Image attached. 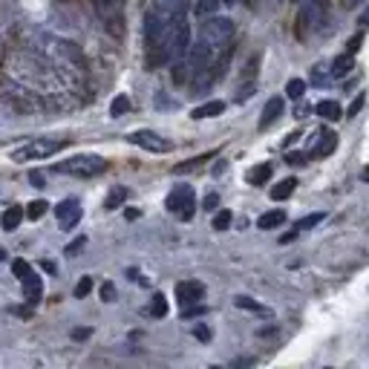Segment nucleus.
<instances>
[{
	"label": "nucleus",
	"instance_id": "nucleus-12",
	"mask_svg": "<svg viewBox=\"0 0 369 369\" xmlns=\"http://www.w3.org/2000/svg\"><path fill=\"white\" fill-rule=\"evenodd\" d=\"M271 173H274L271 162H260V165H254V167L245 173V182H248V185H265V182L271 179Z\"/></svg>",
	"mask_w": 369,
	"mask_h": 369
},
{
	"label": "nucleus",
	"instance_id": "nucleus-43",
	"mask_svg": "<svg viewBox=\"0 0 369 369\" xmlns=\"http://www.w3.org/2000/svg\"><path fill=\"white\" fill-rule=\"evenodd\" d=\"M343 3H346V6H355V3H361V0H343Z\"/></svg>",
	"mask_w": 369,
	"mask_h": 369
},
{
	"label": "nucleus",
	"instance_id": "nucleus-26",
	"mask_svg": "<svg viewBox=\"0 0 369 369\" xmlns=\"http://www.w3.org/2000/svg\"><path fill=\"white\" fill-rule=\"evenodd\" d=\"M231 222H234V213H231V211H220L217 217H213V231H228Z\"/></svg>",
	"mask_w": 369,
	"mask_h": 369
},
{
	"label": "nucleus",
	"instance_id": "nucleus-29",
	"mask_svg": "<svg viewBox=\"0 0 369 369\" xmlns=\"http://www.w3.org/2000/svg\"><path fill=\"white\" fill-rule=\"evenodd\" d=\"M92 291V277H81L79 286H75V297H87Z\"/></svg>",
	"mask_w": 369,
	"mask_h": 369
},
{
	"label": "nucleus",
	"instance_id": "nucleus-41",
	"mask_svg": "<svg viewBox=\"0 0 369 369\" xmlns=\"http://www.w3.org/2000/svg\"><path fill=\"white\" fill-rule=\"evenodd\" d=\"M251 95H254V87H245V90L237 95V99H240V101H245V99H251Z\"/></svg>",
	"mask_w": 369,
	"mask_h": 369
},
{
	"label": "nucleus",
	"instance_id": "nucleus-21",
	"mask_svg": "<svg viewBox=\"0 0 369 369\" xmlns=\"http://www.w3.org/2000/svg\"><path fill=\"white\" fill-rule=\"evenodd\" d=\"M47 211H49V202H47V199H35V202H29V205H26V217L38 222Z\"/></svg>",
	"mask_w": 369,
	"mask_h": 369
},
{
	"label": "nucleus",
	"instance_id": "nucleus-17",
	"mask_svg": "<svg viewBox=\"0 0 369 369\" xmlns=\"http://www.w3.org/2000/svg\"><path fill=\"white\" fill-rule=\"evenodd\" d=\"M295 188H297V179H283V182H277L274 188H271V199L283 202V199H288L291 193H295Z\"/></svg>",
	"mask_w": 369,
	"mask_h": 369
},
{
	"label": "nucleus",
	"instance_id": "nucleus-38",
	"mask_svg": "<svg viewBox=\"0 0 369 369\" xmlns=\"http://www.w3.org/2000/svg\"><path fill=\"white\" fill-rule=\"evenodd\" d=\"M29 182H32L35 188H44V177H41L38 170H32V173H29Z\"/></svg>",
	"mask_w": 369,
	"mask_h": 369
},
{
	"label": "nucleus",
	"instance_id": "nucleus-44",
	"mask_svg": "<svg viewBox=\"0 0 369 369\" xmlns=\"http://www.w3.org/2000/svg\"><path fill=\"white\" fill-rule=\"evenodd\" d=\"M363 179H366V182H369V167H366V170H363Z\"/></svg>",
	"mask_w": 369,
	"mask_h": 369
},
{
	"label": "nucleus",
	"instance_id": "nucleus-28",
	"mask_svg": "<svg viewBox=\"0 0 369 369\" xmlns=\"http://www.w3.org/2000/svg\"><path fill=\"white\" fill-rule=\"evenodd\" d=\"M220 6V0H199L197 3V15H213Z\"/></svg>",
	"mask_w": 369,
	"mask_h": 369
},
{
	"label": "nucleus",
	"instance_id": "nucleus-16",
	"mask_svg": "<svg viewBox=\"0 0 369 369\" xmlns=\"http://www.w3.org/2000/svg\"><path fill=\"white\" fill-rule=\"evenodd\" d=\"M315 113L320 115V119H326V122H338V119H343V110H341L338 101H320V104L315 107Z\"/></svg>",
	"mask_w": 369,
	"mask_h": 369
},
{
	"label": "nucleus",
	"instance_id": "nucleus-13",
	"mask_svg": "<svg viewBox=\"0 0 369 369\" xmlns=\"http://www.w3.org/2000/svg\"><path fill=\"white\" fill-rule=\"evenodd\" d=\"M352 67H355V55L352 52L338 55L335 61H332V79H346V75L352 72Z\"/></svg>",
	"mask_w": 369,
	"mask_h": 369
},
{
	"label": "nucleus",
	"instance_id": "nucleus-9",
	"mask_svg": "<svg viewBox=\"0 0 369 369\" xmlns=\"http://www.w3.org/2000/svg\"><path fill=\"white\" fill-rule=\"evenodd\" d=\"M202 297H205V286H202L199 280L177 283V300H179L182 306H197Z\"/></svg>",
	"mask_w": 369,
	"mask_h": 369
},
{
	"label": "nucleus",
	"instance_id": "nucleus-27",
	"mask_svg": "<svg viewBox=\"0 0 369 369\" xmlns=\"http://www.w3.org/2000/svg\"><path fill=\"white\" fill-rule=\"evenodd\" d=\"M156 3H159V12H165V15L185 12V0H156Z\"/></svg>",
	"mask_w": 369,
	"mask_h": 369
},
{
	"label": "nucleus",
	"instance_id": "nucleus-10",
	"mask_svg": "<svg viewBox=\"0 0 369 369\" xmlns=\"http://www.w3.org/2000/svg\"><path fill=\"white\" fill-rule=\"evenodd\" d=\"M283 115V99L274 95V99H268L265 107H263V115H260V130H268L277 119Z\"/></svg>",
	"mask_w": 369,
	"mask_h": 369
},
{
	"label": "nucleus",
	"instance_id": "nucleus-34",
	"mask_svg": "<svg viewBox=\"0 0 369 369\" xmlns=\"http://www.w3.org/2000/svg\"><path fill=\"white\" fill-rule=\"evenodd\" d=\"M217 205H220V197H217V193H208L205 202H202V208H205V211H217Z\"/></svg>",
	"mask_w": 369,
	"mask_h": 369
},
{
	"label": "nucleus",
	"instance_id": "nucleus-11",
	"mask_svg": "<svg viewBox=\"0 0 369 369\" xmlns=\"http://www.w3.org/2000/svg\"><path fill=\"white\" fill-rule=\"evenodd\" d=\"M225 113V101H205L199 107H193L190 110V119H213V115H222Z\"/></svg>",
	"mask_w": 369,
	"mask_h": 369
},
{
	"label": "nucleus",
	"instance_id": "nucleus-4",
	"mask_svg": "<svg viewBox=\"0 0 369 369\" xmlns=\"http://www.w3.org/2000/svg\"><path fill=\"white\" fill-rule=\"evenodd\" d=\"M165 208L170 213H177L179 220H190L193 217V211H197V197H193V188L190 185H177L170 193H167V199H165Z\"/></svg>",
	"mask_w": 369,
	"mask_h": 369
},
{
	"label": "nucleus",
	"instance_id": "nucleus-31",
	"mask_svg": "<svg viewBox=\"0 0 369 369\" xmlns=\"http://www.w3.org/2000/svg\"><path fill=\"white\" fill-rule=\"evenodd\" d=\"M115 297H119V295H115V286H113V283H104V286H101V300H104V303H113Z\"/></svg>",
	"mask_w": 369,
	"mask_h": 369
},
{
	"label": "nucleus",
	"instance_id": "nucleus-30",
	"mask_svg": "<svg viewBox=\"0 0 369 369\" xmlns=\"http://www.w3.org/2000/svg\"><path fill=\"white\" fill-rule=\"evenodd\" d=\"M202 159H205V156H199V159H188L185 165H177V167H173V173H188V170H197V167L202 165Z\"/></svg>",
	"mask_w": 369,
	"mask_h": 369
},
{
	"label": "nucleus",
	"instance_id": "nucleus-36",
	"mask_svg": "<svg viewBox=\"0 0 369 369\" xmlns=\"http://www.w3.org/2000/svg\"><path fill=\"white\" fill-rule=\"evenodd\" d=\"M361 107H363V92L358 95V99H355L352 104H349V110H346V115H358V113H361Z\"/></svg>",
	"mask_w": 369,
	"mask_h": 369
},
{
	"label": "nucleus",
	"instance_id": "nucleus-42",
	"mask_svg": "<svg viewBox=\"0 0 369 369\" xmlns=\"http://www.w3.org/2000/svg\"><path fill=\"white\" fill-rule=\"evenodd\" d=\"M361 24H363V26H369V9L361 15Z\"/></svg>",
	"mask_w": 369,
	"mask_h": 369
},
{
	"label": "nucleus",
	"instance_id": "nucleus-40",
	"mask_svg": "<svg viewBox=\"0 0 369 369\" xmlns=\"http://www.w3.org/2000/svg\"><path fill=\"white\" fill-rule=\"evenodd\" d=\"M72 338H75V341H84V338H90V329H75V332H72Z\"/></svg>",
	"mask_w": 369,
	"mask_h": 369
},
{
	"label": "nucleus",
	"instance_id": "nucleus-6",
	"mask_svg": "<svg viewBox=\"0 0 369 369\" xmlns=\"http://www.w3.org/2000/svg\"><path fill=\"white\" fill-rule=\"evenodd\" d=\"M81 202L79 199H64V202H58L55 205V217H58V225H61V231H72L75 225L81 222Z\"/></svg>",
	"mask_w": 369,
	"mask_h": 369
},
{
	"label": "nucleus",
	"instance_id": "nucleus-8",
	"mask_svg": "<svg viewBox=\"0 0 369 369\" xmlns=\"http://www.w3.org/2000/svg\"><path fill=\"white\" fill-rule=\"evenodd\" d=\"M95 9H99V15H101V21L119 35L122 32V0H95Z\"/></svg>",
	"mask_w": 369,
	"mask_h": 369
},
{
	"label": "nucleus",
	"instance_id": "nucleus-46",
	"mask_svg": "<svg viewBox=\"0 0 369 369\" xmlns=\"http://www.w3.org/2000/svg\"><path fill=\"white\" fill-rule=\"evenodd\" d=\"M222 3H237V0H222Z\"/></svg>",
	"mask_w": 369,
	"mask_h": 369
},
{
	"label": "nucleus",
	"instance_id": "nucleus-23",
	"mask_svg": "<svg viewBox=\"0 0 369 369\" xmlns=\"http://www.w3.org/2000/svg\"><path fill=\"white\" fill-rule=\"evenodd\" d=\"M234 306H237V309H248V312H257V315H268L257 300H251V297H245V295H237V297H234Z\"/></svg>",
	"mask_w": 369,
	"mask_h": 369
},
{
	"label": "nucleus",
	"instance_id": "nucleus-1",
	"mask_svg": "<svg viewBox=\"0 0 369 369\" xmlns=\"http://www.w3.org/2000/svg\"><path fill=\"white\" fill-rule=\"evenodd\" d=\"M67 147V139H29L21 147L9 150V159L12 162H41L49 159L55 153H61Z\"/></svg>",
	"mask_w": 369,
	"mask_h": 369
},
{
	"label": "nucleus",
	"instance_id": "nucleus-37",
	"mask_svg": "<svg viewBox=\"0 0 369 369\" xmlns=\"http://www.w3.org/2000/svg\"><path fill=\"white\" fill-rule=\"evenodd\" d=\"M197 315H205V306H197V309H188V306H185L182 318H197Z\"/></svg>",
	"mask_w": 369,
	"mask_h": 369
},
{
	"label": "nucleus",
	"instance_id": "nucleus-15",
	"mask_svg": "<svg viewBox=\"0 0 369 369\" xmlns=\"http://www.w3.org/2000/svg\"><path fill=\"white\" fill-rule=\"evenodd\" d=\"M24 217H26V211L17 208V205H12V208H6L3 217H0V228H3V231H15L17 225H21Z\"/></svg>",
	"mask_w": 369,
	"mask_h": 369
},
{
	"label": "nucleus",
	"instance_id": "nucleus-22",
	"mask_svg": "<svg viewBox=\"0 0 369 369\" xmlns=\"http://www.w3.org/2000/svg\"><path fill=\"white\" fill-rule=\"evenodd\" d=\"M127 110H130V99H127V95H115L113 104H110V115H113V119H122Z\"/></svg>",
	"mask_w": 369,
	"mask_h": 369
},
{
	"label": "nucleus",
	"instance_id": "nucleus-25",
	"mask_svg": "<svg viewBox=\"0 0 369 369\" xmlns=\"http://www.w3.org/2000/svg\"><path fill=\"white\" fill-rule=\"evenodd\" d=\"M303 92H306V81L303 79H291L288 84H286V95H288V99H303Z\"/></svg>",
	"mask_w": 369,
	"mask_h": 369
},
{
	"label": "nucleus",
	"instance_id": "nucleus-39",
	"mask_svg": "<svg viewBox=\"0 0 369 369\" xmlns=\"http://www.w3.org/2000/svg\"><path fill=\"white\" fill-rule=\"evenodd\" d=\"M361 41H363V35H355V38H352V41H349V52H352V55H355V52H358V44H361Z\"/></svg>",
	"mask_w": 369,
	"mask_h": 369
},
{
	"label": "nucleus",
	"instance_id": "nucleus-45",
	"mask_svg": "<svg viewBox=\"0 0 369 369\" xmlns=\"http://www.w3.org/2000/svg\"><path fill=\"white\" fill-rule=\"evenodd\" d=\"M3 257H6V251H3V248H0V260H3Z\"/></svg>",
	"mask_w": 369,
	"mask_h": 369
},
{
	"label": "nucleus",
	"instance_id": "nucleus-2",
	"mask_svg": "<svg viewBox=\"0 0 369 369\" xmlns=\"http://www.w3.org/2000/svg\"><path fill=\"white\" fill-rule=\"evenodd\" d=\"M234 38V21L231 17H217V15H208L205 24L199 29V41L208 44L211 49H222L231 44Z\"/></svg>",
	"mask_w": 369,
	"mask_h": 369
},
{
	"label": "nucleus",
	"instance_id": "nucleus-32",
	"mask_svg": "<svg viewBox=\"0 0 369 369\" xmlns=\"http://www.w3.org/2000/svg\"><path fill=\"white\" fill-rule=\"evenodd\" d=\"M84 245H87V237H79V240H72V243L67 245V254H69V257H75V254H79V251H81Z\"/></svg>",
	"mask_w": 369,
	"mask_h": 369
},
{
	"label": "nucleus",
	"instance_id": "nucleus-5",
	"mask_svg": "<svg viewBox=\"0 0 369 369\" xmlns=\"http://www.w3.org/2000/svg\"><path fill=\"white\" fill-rule=\"evenodd\" d=\"M326 21V0H303V9H300V29L306 35H312L323 26Z\"/></svg>",
	"mask_w": 369,
	"mask_h": 369
},
{
	"label": "nucleus",
	"instance_id": "nucleus-24",
	"mask_svg": "<svg viewBox=\"0 0 369 369\" xmlns=\"http://www.w3.org/2000/svg\"><path fill=\"white\" fill-rule=\"evenodd\" d=\"M150 315H153V318H165V315H167V297H165V295H159V291H156V295H153Z\"/></svg>",
	"mask_w": 369,
	"mask_h": 369
},
{
	"label": "nucleus",
	"instance_id": "nucleus-47",
	"mask_svg": "<svg viewBox=\"0 0 369 369\" xmlns=\"http://www.w3.org/2000/svg\"><path fill=\"white\" fill-rule=\"evenodd\" d=\"M297 3H300V0H297Z\"/></svg>",
	"mask_w": 369,
	"mask_h": 369
},
{
	"label": "nucleus",
	"instance_id": "nucleus-3",
	"mask_svg": "<svg viewBox=\"0 0 369 369\" xmlns=\"http://www.w3.org/2000/svg\"><path fill=\"white\" fill-rule=\"evenodd\" d=\"M55 170L58 173H69V177H79V179H92V177H99V173L107 170V162L101 156H92V153H81V156L58 162Z\"/></svg>",
	"mask_w": 369,
	"mask_h": 369
},
{
	"label": "nucleus",
	"instance_id": "nucleus-7",
	"mask_svg": "<svg viewBox=\"0 0 369 369\" xmlns=\"http://www.w3.org/2000/svg\"><path fill=\"white\" fill-rule=\"evenodd\" d=\"M130 142L136 147H142V150H150V153H167L170 150V142L162 139V136L153 133V130H136V133H130Z\"/></svg>",
	"mask_w": 369,
	"mask_h": 369
},
{
	"label": "nucleus",
	"instance_id": "nucleus-20",
	"mask_svg": "<svg viewBox=\"0 0 369 369\" xmlns=\"http://www.w3.org/2000/svg\"><path fill=\"white\" fill-rule=\"evenodd\" d=\"M326 220V213L323 211H318V213H309V217H303L297 225H295V231H297V234H300V231H312L315 225H320Z\"/></svg>",
	"mask_w": 369,
	"mask_h": 369
},
{
	"label": "nucleus",
	"instance_id": "nucleus-35",
	"mask_svg": "<svg viewBox=\"0 0 369 369\" xmlns=\"http://www.w3.org/2000/svg\"><path fill=\"white\" fill-rule=\"evenodd\" d=\"M193 335H197L199 341H211V329L205 323H199V326H193Z\"/></svg>",
	"mask_w": 369,
	"mask_h": 369
},
{
	"label": "nucleus",
	"instance_id": "nucleus-18",
	"mask_svg": "<svg viewBox=\"0 0 369 369\" xmlns=\"http://www.w3.org/2000/svg\"><path fill=\"white\" fill-rule=\"evenodd\" d=\"M283 222H286V213L283 211H268V213H263V217L257 220V228L260 231H271V228H277Z\"/></svg>",
	"mask_w": 369,
	"mask_h": 369
},
{
	"label": "nucleus",
	"instance_id": "nucleus-33",
	"mask_svg": "<svg viewBox=\"0 0 369 369\" xmlns=\"http://www.w3.org/2000/svg\"><path fill=\"white\" fill-rule=\"evenodd\" d=\"M286 162H288V165H306V162H309V156H306V153H288Z\"/></svg>",
	"mask_w": 369,
	"mask_h": 369
},
{
	"label": "nucleus",
	"instance_id": "nucleus-19",
	"mask_svg": "<svg viewBox=\"0 0 369 369\" xmlns=\"http://www.w3.org/2000/svg\"><path fill=\"white\" fill-rule=\"evenodd\" d=\"M127 199V188H122V185H115L110 193H107V199H104V208L107 211H115V208H119L122 202Z\"/></svg>",
	"mask_w": 369,
	"mask_h": 369
},
{
	"label": "nucleus",
	"instance_id": "nucleus-14",
	"mask_svg": "<svg viewBox=\"0 0 369 369\" xmlns=\"http://www.w3.org/2000/svg\"><path fill=\"white\" fill-rule=\"evenodd\" d=\"M318 139H320V145L315 147V156H329V153L338 147V133H332V130H320Z\"/></svg>",
	"mask_w": 369,
	"mask_h": 369
}]
</instances>
